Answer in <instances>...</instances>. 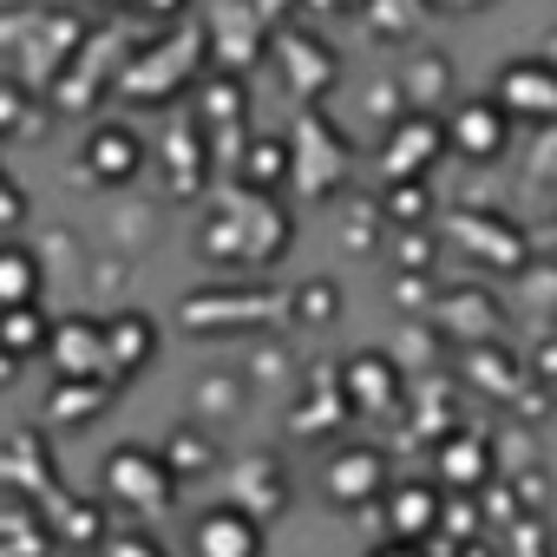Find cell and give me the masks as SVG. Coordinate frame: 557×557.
I'll return each instance as SVG.
<instances>
[{
  "label": "cell",
  "mask_w": 557,
  "mask_h": 557,
  "mask_svg": "<svg viewBox=\"0 0 557 557\" xmlns=\"http://www.w3.org/2000/svg\"><path fill=\"white\" fill-rule=\"evenodd\" d=\"M505 138H511V119H505L498 99H466V106H453V119H446V145H453L459 158H472V164L498 158Z\"/></svg>",
  "instance_id": "cell-1"
},
{
  "label": "cell",
  "mask_w": 557,
  "mask_h": 557,
  "mask_svg": "<svg viewBox=\"0 0 557 557\" xmlns=\"http://www.w3.org/2000/svg\"><path fill=\"white\" fill-rule=\"evenodd\" d=\"M106 485H112V498H125V505H145V511H158L164 498H171V466L158 459V453H138V446H125V453H112L106 459Z\"/></svg>",
  "instance_id": "cell-2"
},
{
  "label": "cell",
  "mask_w": 557,
  "mask_h": 557,
  "mask_svg": "<svg viewBox=\"0 0 557 557\" xmlns=\"http://www.w3.org/2000/svg\"><path fill=\"white\" fill-rule=\"evenodd\" d=\"M197 557H262V518H249L243 505H210L190 531Z\"/></svg>",
  "instance_id": "cell-3"
},
{
  "label": "cell",
  "mask_w": 557,
  "mask_h": 557,
  "mask_svg": "<svg viewBox=\"0 0 557 557\" xmlns=\"http://www.w3.org/2000/svg\"><path fill=\"white\" fill-rule=\"evenodd\" d=\"M498 106L505 119H557V66L550 60H511L498 73Z\"/></svg>",
  "instance_id": "cell-4"
},
{
  "label": "cell",
  "mask_w": 557,
  "mask_h": 557,
  "mask_svg": "<svg viewBox=\"0 0 557 557\" xmlns=\"http://www.w3.org/2000/svg\"><path fill=\"white\" fill-rule=\"evenodd\" d=\"M374 492H387V459L374 446H348L329 459V498L335 505H368Z\"/></svg>",
  "instance_id": "cell-5"
},
{
  "label": "cell",
  "mask_w": 557,
  "mask_h": 557,
  "mask_svg": "<svg viewBox=\"0 0 557 557\" xmlns=\"http://www.w3.org/2000/svg\"><path fill=\"white\" fill-rule=\"evenodd\" d=\"M53 361L66 381H92V374H112V348H106V322H66L53 335Z\"/></svg>",
  "instance_id": "cell-6"
},
{
  "label": "cell",
  "mask_w": 557,
  "mask_h": 557,
  "mask_svg": "<svg viewBox=\"0 0 557 557\" xmlns=\"http://www.w3.org/2000/svg\"><path fill=\"white\" fill-rule=\"evenodd\" d=\"M342 394H348L361 413H381V407L400 400V368H394L387 355H355L348 374H342Z\"/></svg>",
  "instance_id": "cell-7"
},
{
  "label": "cell",
  "mask_w": 557,
  "mask_h": 557,
  "mask_svg": "<svg viewBox=\"0 0 557 557\" xmlns=\"http://www.w3.org/2000/svg\"><path fill=\"white\" fill-rule=\"evenodd\" d=\"M86 164H92V177H106V184H125V177H138V164H145V145H138L125 125H106V132H92V138H86Z\"/></svg>",
  "instance_id": "cell-8"
},
{
  "label": "cell",
  "mask_w": 557,
  "mask_h": 557,
  "mask_svg": "<svg viewBox=\"0 0 557 557\" xmlns=\"http://www.w3.org/2000/svg\"><path fill=\"white\" fill-rule=\"evenodd\" d=\"M106 348H112V374L151 368V361H158V329H151L145 315H112V322H106Z\"/></svg>",
  "instance_id": "cell-9"
},
{
  "label": "cell",
  "mask_w": 557,
  "mask_h": 557,
  "mask_svg": "<svg viewBox=\"0 0 557 557\" xmlns=\"http://www.w3.org/2000/svg\"><path fill=\"white\" fill-rule=\"evenodd\" d=\"M34 302H40V256L0 243V309H34Z\"/></svg>",
  "instance_id": "cell-10"
},
{
  "label": "cell",
  "mask_w": 557,
  "mask_h": 557,
  "mask_svg": "<svg viewBox=\"0 0 557 557\" xmlns=\"http://www.w3.org/2000/svg\"><path fill=\"white\" fill-rule=\"evenodd\" d=\"M47 348V322L40 309H0V361H27Z\"/></svg>",
  "instance_id": "cell-11"
},
{
  "label": "cell",
  "mask_w": 557,
  "mask_h": 557,
  "mask_svg": "<svg viewBox=\"0 0 557 557\" xmlns=\"http://www.w3.org/2000/svg\"><path fill=\"white\" fill-rule=\"evenodd\" d=\"M164 466H171V479H203L210 466H216V446L203 440V433H190V426H177L171 440H164V453H158Z\"/></svg>",
  "instance_id": "cell-12"
},
{
  "label": "cell",
  "mask_w": 557,
  "mask_h": 557,
  "mask_svg": "<svg viewBox=\"0 0 557 557\" xmlns=\"http://www.w3.org/2000/svg\"><path fill=\"white\" fill-rule=\"evenodd\" d=\"M440 524V498H433V485H400L394 492V531L413 544V537H426Z\"/></svg>",
  "instance_id": "cell-13"
},
{
  "label": "cell",
  "mask_w": 557,
  "mask_h": 557,
  "mask_svg": "<svg viewBox=\"0 0 557 557\" xmlns=\"http://www.w3.org/2000/svg\"><path fill=\"white\" fill-rule=\"evenodd\" d=\"M283 177H289V145L283 138H256L249 145V184L269 190V184H283Z\"/></svg>",
  "instance_id": "cell-14"
},
{
  "label": "cell",
  "mask_w": 557,
  "mask_h": 557,
  "mask_svg": "<svg viewBox=\"0 0 557 557\" xmlns=\"http://www.w3.org/2000/svg\"><path fill=\"white\" fill-rule=\"evenodd\" d=\"M112 557H158V544L145 531H112Z\"/></svg>",
  "instance_id": "cell-15"
},
{
  "label": "cell",
  "mask_w": 557,
  "mask_h": 557,
  "mask_svg": "<svg viewBox=\"0 0 557 557\" xmlns=\"http://www.w3.org/2000/svg\"><path fill=\"white\" fill-rule=\"evenodd\" d=\"M387 203H394V216H400V223H420V203H426V197H420V184H407V190H394Z\"/></svg>",
  "instance_id": "cell-16"
},
{
  "label": "cell",
  "mask_w": 557,
  "mask_h": 557,
  "mask_svg": "<svg viewBox=\"0 0 557 557\" xmlns=\"http://www.w3.org/2000/svg\"><path fill=\"white\" fill-rule=\"evenodd\" d=\"M537 361H544V368H537V374H544V381H557V348H544V355H537Z\"/></svg>",
  "instance_id": "cell-17"
},
{
  "label": "cell",
  "mask_w": 557,
  "mask_h": 557,
  "mask_svg": "<svg viewBox=\"0 0 557 557\" xmlns=\"http://www.w3.org/2000/svg\"><path fill=\"white\" fill-rule=\"evenodd\" d=\"M544 60H550V66H557V34H550V40H544Z\"/></svg>",
  "instance_id": "cell-18"
},
{
  "label": "cell",
  "mask_w": 557,
  "mask_h": 557,
  "mask_svg": "<svg viewBox=\"0 0 557 557\" xmlns=\"http://www.w3.org/2000/svg\"><path fill=\"white\" fill-rule=\"evenodd\" d=\"M381 557H413V550H381Z\"/></svg>",
  "instance_id": "cell-19"
}]
</instances>
